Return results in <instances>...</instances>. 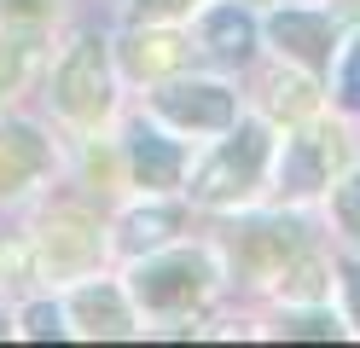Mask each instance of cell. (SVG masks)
<instances>
[{"label": "cell", "instance_id": "obj_1", "mask_svg": "<svg viewBox=\"0 0 360 348\" xmlns=\"http://www.w3.org/2000/svg\"><path fill=\"white\" fill-rule=\"evenodd\" d=\"M262 157H267V134L262 128H238V139H227L221 157L198 174V198L204 203H227L238 192H250L256 174H262Z\"/></svg>", "mask_w": 360, "mask_h": 348}, {"label": "cell", "instance_id": "obj_2", "mask_svg": "<svg viewBox=\"0 0 360 348\" xmlns=\"http://www.w3.org/2000/svg\"><path fill=\"white\" fill-rule=\"evenodd\" d=\"M58 105L70 116H99L110 105V82H105V53L99 41H76L70 58L58 70Z\"/></svg>", "mask_w": 360, "mask_h": 348}, {"label": "cell", "instance_id": "obj_3", "mask_svg": "<svg viewBox=\"0 0 360 348\" xmlns=\"http://www.w3.org/2000/svg\"><path fill=\"white\" fill-rule=\"evenodd\" d=\"M157 110L174 116V122H186V128H227L233 122V93L210 87V82H192V87L157 93Z\"/></svg>", "mask_w": 360, "mask_h": 348}, {"label": "cell", "instance_id": "obj_4", "mask_svg": "<svg viewBox=\"0 0 360 348\" xmlns=\"http://www.w3.org/2000/svg\"><path fill=\"white\" fill-rule=\"evenodd\" d=\"M204 290V262L198 255H174V262H151L140 273V296L151 308H186V302Z\"/></svg>", "mask_w": 360, "mask_h": 348}, {"label": "cell", "instance_id": "obj_5", "mask_svg": "<svg viewBox=\"0 0 360 348\" xmlns=\"http://www.w3.org/2000/svg\"><path fill=\"white\" fill-rule=\"evenodd\" d=\"M274 41L302 64H326L331 58V23L320 12H279L274 18Z\"/></svg>", "mask_w": 360, "mask_h": 348}, {"label": "cell", "instance_id": "obj_6", "mask_svg": "<svg viewBox=\"0 0 360 348\" xmlns=\"http://www.w3.org/2000/svg\"><path fill=\"white\" fill-rule=\"evenodd\" d=\"M47 162V146H41L35 128H0V192H18L30 186Z\"/></svg>", "mask_w": 360, "mask_h": 348}, {"label": "cell", "instance_id": "obj_7", "mask_svg": "<svg viewBox=\"0 0 360 348\" xmlns=\"http://www.w3.org/2000/svg\"><path fill=\"white\" fill-rule=\"evenodd\" d=\"M331 157H337V139L331 134H302V139H290L285 146V186L290 192H314V186L326 180V169H331Z\"/></svg>", "mask_w": 360, "mask_h": 348}, {"label": "cell", "instance_id": "obj_8", "mask_svg": "<svg viewBox=\"0 0 360 348\" xmlns=\"http://www.w3.org/2000/svg\"><path fill=\"white\" fill-rule=\"evenodd\" d=\"M94 250H99V232L87 226L76 209H58V215L47 221V255H53V267H87Z\"/></svg>", "mask_w": 360, "mask_h": 348}, {"label": "cell", "instance_id": "obj_9", "mask_svg": "<svg viewBox=\"0 0 360 348\" xmlns=\"http://www.w3.org/2000/svg\"><path fill=\"white\" fill-rule=\"evenodd\" d=\"M290 250H297V226H290V221L285 226L279 221H262V226H250L238 238V262L244 267H279Z\"/></svg>", "mask_w": 360, "mask_h": 348}, {"label": "cell", "instance_id": "obj_10", "mask_svg": "<svg viewBox=\"0 0 360 348\" xmlns=\"http://www.w3.org/2000/svg\"><path fill=\"white\" fill-rule=\"evenodd\" d=\"M122 58L134 76H169V70H180V58H186V41L180 35H134L122 46Z\"/></svg>", "mask_w": 360, "mask_h": 348}, {"label": "cell", "instance_id": "obj_11", "mask_svg": "<svg viewBox=\"0 0 360 348\" xmlns=\"http://www.w3.org/2000/svg\"><path fill=\"white\" fill-rule=\"evenodd\" d=\"M76 319H82L87 337H128V308H122V296L105 290V285L76 296Z\"/></svg>", "mask_w": 360, "mask_h": 348}, {"label": "cell", "instance_id": "obj_12", "mask_svg": "<svg viewBox=\"0 0 360 348\" xmlns=\"http://www.w3.org/2000/svg\"><path fill=\"white\" fill-rule=\"evenodd\" d=\"M134 174H140L146 186H174L180 151L169 146V139H157V134H140V139H134Z\"/></svg>", "mask_w": 360, "mask_h": 348}, {"label": "cell", "instance_id": "obj_13", "mask_svg": "<svg viewBox=\"0 0 360 348\" xmlns=\"http://www.w3.org/2000/svg\"><path fill=\"white\" fill-rule=\"evenodd\" d=\"M204 35H210V46L221 58H244V53H250V18H244L238 6H221Z\"/></svg>", "mask_w": 360, "mask_h": 348}, {"label": "cell", "instance_id": "obj_14", "mask_svg": "<svg viewBox=\"0 0 360 348\" xmlns=\"http://www.w3.org/2000/svg\"><path fill=\"white\" fill-rule=\"evenodd\" d=\"M174 226H180L174 209H140V215H128V226H122V232H128V244L140 250V244H163Z\"/></svg>", "mask_w": 360, "mask_h": 348}, {"label": "cell", "instance_id": "obj_15", "mask_svg": "<svg viewBox=\"0 0 360 348\" xmlns=\"http://www.w3.org/2000/svg\"><path fill=\"white\" fill-rule=\"evenodd\" d=\"M314 105V87L308 82H279L274 87V110H290V116H297V110H308Z\"/></svg>", "mask_w": 360, "mask_h": 348}, {"label": "cell", "instance_id": "obj_16", "mask_svg": "<svg viewBox=\"0 0 360 348\" xmlns=\"http://www.w3.org/2000/svg\"><path fill=\"white\" fill-rule=\"evenodd\" d=\"M320 285H326V278H320L314 262H297V267L285 273V290H290V296H320Z\"/></svg>", "mask_w": 360, "mask_h": 348}, {"label": "cell", "instance_id": "obj_17", "mask_svg": "<svg viewBox=\"0 0 360 348\" xmlns=\"http://www.w3.org/2000/svg\"><path fill=\"white\" fill-rule=\"evenodd\" d=\"M337 209H343V226H349V232H360V174H354V180H343V192H337Z\"/></svg>", "mask_w": 360, "mask_h": 348}, {"label": "cell", "instance_id": "obj_18", "mask_svg": "<svg viewBox=\"0 0 360 348\" xmlns=\"http://www.w3.org/2000/svg\"><path fill=\"white\" fill-rule=\"evenodd\" d=\"M0 267L24 278V273H30V255H24V244H12V238H0Z\"/></svg>", "mask_w": 360, "mask_h": 348}, {"label": "cell", "instance_id": "obj_19", "mask_svg": "<svg viewBox=\"0 0 360 348\" xmlns=\"http://www.w3.org/2000/svg\"><path fill=\"white\" fill-rule=\"evenodd\" d=\"M30 337H58V308H30Z\"/></svg>", "mask_w": 360, "mask_h": 348}, {"label": "cell", "instance_id": "obj_20", "mask_svg": "<svg viewBox=\"0 0 360 348\" xmlns=\"http://www.w3.org/2000/svg\"><path fill=\"white\" fill-rule=\"evenodd\" d=\"M18 70H24V64H18V46H12V41H0V93L18 82Z\"/></svg>", "mask_w": 360, "mask_h": 348}, {"label": "cell", "instance_id": "obj_21", "mask_svg": "<svg viewBox=\"0 0 360 348\" xmlns=\"http://www.w3.org/2000/svg\"><path fill=\"white\" fill-rule=\"evenodd\" d=\"M343 99L360 105V46H354V64H349V76H343Z\"/></svg>", "mask_w": 360, "mask_h": 348}, {"label": "cell", "instance_id": "obj_22", "mask_svg": "<svg viewBox=\"0 0 360 348\" xmlns=\"http://www.w3.org/2000/svg\"><path fill=\"white\" fill-rule=\"evenodd\" d=\"M290 337H331V325L326 319H302V325H290Z\"/></svg>", "mask_w": 360, "mask_h": 348}, {"label": "cell", "instance_id": "obj_23", "mask_svg": "<svg viewBox=\"0 0 360 348\" xmlns=\"http://www.w3.org/2000/svg\"><path fill=\"white\" fill-rule=\"evenodd\" d=\"M174 6H186V0H140V12H174Z\"/></svg>", "mask_w": 360, "mask_h": 348}, {"label": "cell", "instance_id": "obj_24", "mask_svg": "<svg viewBox=\"0 0 360 348\" xmlns=\"http://www.w3.org/2000/svg\"><path fill=\"white\" fill-rule=\"evenodd\" d=\"M349 302H354V319H360V267H349Z\"/></svg>", "mask_w": 360, "mask_h": 348}, {"label": "cell", "instance_id": "obj_25", "mask_svg": "<svg viewBox=\"0 0 360 348\" xmlns=\"http://www.w3.org/2000/svg\"><path fill=\"white\" fill-rule=\"evenodd\" d=\"M12 12H41V0H6Z\"/></svg>", "mask_w": 360, "mask_h": 348}]
</instances>
